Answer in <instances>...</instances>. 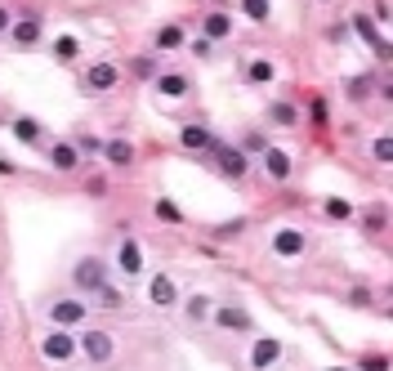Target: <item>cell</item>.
Instances as JSON below:
<instances>
[{"label": "cell", "instance_id": "cell-25", "mask_svg": "<svg viewBox=\"0 0 393 371\" xmlns=\"http://www.w3.org/2000/svg\"><path fill=\"white\" fill-rule=\"evenodd\" d=\"M242 9H246V19H255V23H264L268 14H272V9H268V0H242Z\"/></svg>", "mask_w": 393, "mask_h": 371}, {"label": "cell", "instance_id": "cell-29", "mask_svg": "<svg viewBox=\"0 0 393 371\" xmlns=\"http://www.w3.org/2000/svg\"><path fill=\"white\" fill-rule=\"evenodd\" d=\"M264 148H268V139H264L260 130H250L246 139H242V153H246V157H250V153H264Z\"/></svg>", "mask_w": 393, "mask_h": 371}, {"label": "cell", "instance_id": "cell-6", "mask_svg": "<svg viewBox=\"0 0 393 371\" xmlns=\"http://www.w3.org/2000/svg\"><path fill=\"white\" fill-rule=\"evenodd\" d=\"M148 300H152L157 309H175V305H179V286H175V278H170V273H152Z\"/></svg>", "mask_w": 393, "mask_h": 371}, {"label": "cell", "instance_id": "cell-1", "mask_svg": "<svg viewBox=\"0 0 393 371\" xmlns=\"http://www.w3.org/2000/svg\"><path fill=\"white\" fill-rule=\"evenodd\" d=\"M85 313H90V305H85L81 295H63V300H54V305H49V322L67 331V327H81Z\"/></svg>", "mask_w": 393, "mask_h": 371}, {"label": "cell", "instance_id": "cell-39", "mask_svg": "<svg viewBox=\"0 0 393 371\" xmlns=\"http://www.w3.org/2000/svg\"><path fill=\"white\" fill-rule=\"evenodd\" d=\"M5 31H9V9L0 5V36H5Z\"/></svg>", "mask_w": 393, "mask_h": 371}, {"label": "cell", "instance_id": "cell-4", "mask_svg": "<svg viewBox=\"0 0 393 371\" xmlns=\"http://www.w3.org/2000/svg\"><path fill=\"white\" fill-rule=\"evenodd\" d=\"M210 153H215V166L224 171L228 179H242L250 171V157L242 153V148H228V143H210Z\"/></svg>", "mask_w": 393, "mask_h": 371}, {"label": "cell", "instance_id": "cell-38", "mask_svg": "<svg viewBox=\"0 0 393 371\" xmlns=\"http://www.w3.org/2000/svg\"><path fill=\"white\" fill-rule=\"evenodd\" d=\"M0 175H19V166H14V161H5V157H0Z\"/></svg>", "mask_w": 393, "mask_h": 371}, {"label": "cell", "instance_id": "cell-30", "mask_svg": "<svg viewBox=\"0 0 393 371\" xmlns=\"http://www.w3.org/2000/svg\"><path fill=\"white\" fill-rule=\"evenodd\" d=\"M371 86H375L371 76H353V81H349V98H367V94H371Z\"/></svg>", "mask_w": 393, "mask_h": 371}, {"label": "cell", "instance_id": "cell-28", "mask_svg": "<svg viewBox=\"0 0 393 371\" xmlns=\"http://www.w3.org/2000/svg\"><path fill=\"white\" fill-rule=\"evenodd\" d=\"M357 371H389V358H384V353H362Z\"/></svg>", "mask_w": 393, "mask_h": 371}, {"label": "cell", "instance_id": "cell-36", "mask_svg": "<svg viewBox=\"0 0 393 371\" xmlns=\"http://www.w3.org/2000/svg\"><path fill=\"white\" fill-rule=\"evenodd\" d=\"M362 224H367L371 233H380V228H384V210H371V215H362Z\"/></svg>", "mask_w": 393, "mask_h": 371}, {"label": "cell", "instance_id": "cell-11", "mask_svg": "<svg viewBox=\"0 0 393 371\" xmlns=\"http://www.w3.org/2000/svg\"><path fill=\"white\" fill-rule=\"evenodd\" d=\"M264 171L277 179V183H286L290 179V171H295V161H290V153H282V148H264Z\"/></svg>", "mask_w": 393, "mask_h": 371}, {"label": "cell", "instance_id": "cell-33", "mask_svg": "<svg viewBox=\"0 0 393 371\" xmlns=\"http://www.w3.org/2000/svg\"><path fill=\"white\" fill-rule=\"evenodd\" d=\"M134 76H157V59H134Z\"/></svg>", "mask_w": 393, "mask_h": 371}, {"label": "cell", "instance_id": "cell-24", "mask_svg": "<svg viewBox=\"0 0 393 371\" xmlns=\"http://www.w3.org/2000/svg\"><path fill=\"white\" fill-rule=\"evenodd\" d=\"M81 54V45H76V36H58L54 41V59H63V63H72Z\"/></svg>", "mask_w": 393, "mask_h": 371}, {"label": "cell", "instance_id": "cell-3", "mask_svg": "<svg viewBox=\"0 0 393 371\" xmlns=\"http://www.w3.org/2000/svg\"><path fill=\"white\" fill-rule=\"evenodd\" d=\"M72 282H76V291L85 295V291H98V286L108 282V264L98 260V255H85L76 268H72Z\"/></svg>", "mask_w": 393, "mask_h": 371}, {"label": "cell", "instance_id": "cell-31", "mask_svg": "<svg viewBox=\"0 0 393 371\" xmlns=\"http://www.w3.org/2000/svg\"><path fill=\"white\" fill-rule=\"evenodd\" d=\"M210 313V300L206 295H193V300H188V317H206Z\"/></svg>", "mask_w": 393, "mask_h": 371}, {"label": "cell", "instance_id": "cell-8", "mask_svg": "<svg viewBox=\"0 0 393 371\" xmlns=\"http://www.w3.org/2000/svg\"><path fill=\"white\" fill-rule=\"evenodd\" d=\"M277 358H282V340H272V335H260V340L250 345V367L255 371H268Z\"/></svg>", "mask_w": 393, "mask_h": 371}, {"label": "cell", "instance_id": "cell-26", "mask_svg": "<svg viewBox=\"0 0 393 371\" xmlns=\"http://www.w3.org/2000/svg\"><path fill=\"white\" fill-rule=\"evenodd\" d=\"M268 116H272L277 126H295V108H290V103H272V108H268Z\"/></svg>", "mask_w": 393, "mask_h": 371}, {"label": "cell", "instance_id": "cell-18", "mask_svg": "<svg viewBox=\"0 0 393 371\" xmlns=\"http://www.w3.org/2000/svg\"><path fill=\"white\" fill-rule=\"evenodd\" d=\"M103 157H108L112 166H130V161H134V148H130L126 139H108V143H103Z\"/></svg>", "mask_w": 393, "mask_h": 371}, {"label": "cell", "instance_id": "cell-37", "mask_svg": "<svg viewBox=\"0 0 393 371\" xmlns=\"http://www.w3.org/2000/svg\"><path fill=\"white\" fill-rule=\"evenodd\" d=\"M193 54H197V59H206V54H210V41H206V36L193 41Z\"/></svg>", "mask_w": 393, "mask_h": 371}, {"label": "cell", "instance_id": "cell-19", "mask_svg": "<svg viewBox=\"0 0 393 371\" xmlns=\"http://www.w3.org/2000/svg\"><path fill=\"white\" fill-rule=\"evenodd\" d=\"M246 81H250V86H268V81H272V63L268 59H250L246 63Z\"/></svg>", "mask_w": 393, "mask_h": 371}, {"label": "cell", "instance_id": "cell-34", "mask_svg": "<svg viewBox=\"0 0 393 371\" xmlns=\"http://www.w3.org/2000/svg\"><path fill=\"white\" fill-rule=\"evenodd\" d=\"M371 153H375V161H384V166H389V157H393V143H389V139H375V148H371Z\"/></svg>", "mask_w": 393, "mask_h": 371}, {"label": "cell", "instance_id": "cell-12", "mask_svg": "<svg viewBox=\"0 0 393 371\" xmlns=\"http://www.w3.org/2000/svg\"><path fill=\"white\" fill-rule=\"evenodd\" d=\"M116 264H121L126 278H139V273H143V250H139V242H134V238L121 242V250H116Z\"/></svg>", "mask_w": 393, "mask_h": 371}, {"label": "cell", "instance_id": "cell-17", "mask_svg": "<svg viewBox=\"0 0 393 371\" xmlns=\"http://www.w3.org/2000/svg\"><path fill=\"white\" fill-rule=\"evenodd\" d=\"M179 139H183V148H193V153H201V148H210V143H215L206 126H183Z\"/></svg>", "mask_w": 393, "mask_h": 371}, {"label": "cell", "instance_id": "cell-20", "mask_svg": "<svg viewBox=\"0 0 393 371\" xmlns=\"http://www.w3.org/2000/svg\"><path fill=\"white\" fill-rule=\"evenodd\" d=\"M157 90H161L165 98H183V94H188V81H183L179 72H170V76H157Z\"/></svg>", "mask_w": 393, "mask_h": 371}, {"label": "cell", "instance_id": "cell-32", "mask_svg": "<svg viewBox=\"0 0 393 371\" xmlns=\"http://www.w3.org/2000/svg\"><path fill=\"white\" fill-rule=\"evenodd\" d=\"M157 215L165 219V224H179V219H183V215H179V206H175V201H157Z\"/></svg>", "mask_w": 393, "mask_h": 371}, {"label": "cell", "instance_id": "cell-21", "mask_svg": "<svg viewBox=\"0 0 393 371\" xmlns=\"http://www.w3.org/2000/svg\"><path fill=\"white\" fill-rule=\"evenodd\" d=\"M9 130L19 134L23 143H41V121H31V116H19V121H14Z\"/></svg>", "mask_w": 393, "mask_h": 371}, {"label": "cell", "instance_id": "cell-9", "mask_svg": "<svg viewBox=\"0 0 393 371\" xmlns=\"http://www.w3.org/2000/svg\"><path fill=\"white\" fill-rule=\"evenodd\" d=\"M304 246H309V238H304L300 228H277V238H272V250H277L282 260H295V255H304Z\"/></svg>", "mask_w": 393, "mask_h": 371}, {"label": "cell", "instance_id": "cell-27", "mask_svg": "<svg viewBox=\"0 0 393 371\" xmlns=\"http://www.w3.org/2000/svg\"><path fill=\"white\" fill-rule=\"evenodd\" d=\"M322 210H327V219H349V215H353L344 197H331V201H327V206H322Z\"/></svg>", "mask_w": 393, "mask_h": 371}, {"label": "cell", "instance_id": "cell-5", "mask_svg": "<svg viewBox=\"0 0 393 371\" xmlns=\"http://www.w3.org/2000/svg\"><path fill=\"white\" fill-rule=\"evenodd\" d=\"M72 353H76V335L63 331V327H54V331L41 340V358H49V362H67Z\"/></svg>", "mask_w": 393, "mask_h": 371}, {"label": "cell", "instance_id": "cell-15", "mask_svg": "<svg viewBox=\"0 0 393 371\" xmlns=\"http://www.w3.org/2000/svg\"><path fill=\"white\" fill-rule=\"evenodd\" d=\"M201 27H206V41H228V36H233V19H228L224 9L206 14V19H201Z\"/></svg>", "mask_w": 393, "mask_h": 371}, {"label": "cell", "instance_id": "cell-16", "mask_svg": "<svg viewBox=\"0 0 393 371\" xmlns=\"http://www.w3.org/2000/svg\"><path fill=\"white\" fill-rule=\"evenodd\" d=\"M49 166L67 175V171H76V166H81V153H76L72 143H54V148H49Z\"/></svg>", "mask_w": 393, "mask_h": 371}, {"label": "cell", "instance_id": "cell-23", "mask_svg": "<svg viewBox=\"0 0 393 371\" xmlns=\"http://www.w3.org/2000/svg\"><path fill=\"white\" fill-rule=\"evenodd\" d=\"M94 295H98V305H103V309H121V305H126V295H121V291H116V286H108V282H103V286H98V291H94Z\"/></svg>", "mask_w": 393, "mask_h": 371}, {"label": "cell", "instance_id": "cell-13", "mask_svg": "<svg viewBox=\"0 0 393 371\" xmlns=\"http://www.w3.org/2000/svg\"><path fill=\"white\" fill-rule=\"evenodd\" d=\"M353 31H357V36H362V41H367L380 59H389V41L380 36V31H375V23L367 19V14H353Z\"/></svg>", "mask_w": 393, "mask_h": 371}, {"label": "cell", "instance_id": "cell-10", "mask_svg": "<svg viewBox=\"0 0 393 371\" xmlns=\"http://www.w3.org/2000/svg\"><path fill=\"white\" fill-rule=\"evenodd\" d=\"M9 41L14 45H36L41 41V14H23L19 23H9Z\"/></svg>", "mask_w": 393, "mask_h": 371}, {"label": "cell", "instance_id": "cell-7", "mask_svg": "<svg viewBox=\"0 0 393 371\" xmlns=\"http://www.w3.org/2000/svg\"><path fill=\"white\" fill-rule=\"evenodd\" d=\"M116 81H121L116 63H94L85 72V94H108V90H116Z\"/></svg>", "mask_w": 393, "mask_h": 371}, {"label": "cell", "instance_id": "cell-14", "mask_svg": "<svg viewBox=\"0 0 393 371\" xmlns=\"http://www.w3.org/2000/svg\"><path fill=\"white\" fill-rule=\"evenodd\" d=\"M215 322L228 327V331H250V313L237 309V305H219V309H215Z\"/></svg>", "mask_w": 393, "mask_h": 371}, {"label": "cell", "instance_id": "cell-22", "mask_svg": "<svg viewBox=\"0 0 393 371\" xmlns=\"http://www.w3.org/2000/svg\"><path fill=\"white\" fill-rule=\"evenodd\" d=\"M179 45H183V27L179 23H170V27L157 31V49H179Z\"/></svg>", "mask_w": 393, "mask_h": 371}, {"label": "cell", "instance_id": "cell-35", "mask_svg": "<svg viewBox=\"0 0 393 371\" xmlns=\"http://www.w3.org/2000/svg\"><path fill=\"white\" fill-rule=\"evenodd\" d=\"M246 224H242V219H233V224H219L215 228V238H237V233H242Z\"/></svg>", "mask_w": 393, "mask_h": 371}, {"label": "cell", "instance_id": "cell-2", "mask_svg": "<svg viewBox=\"0 0 393 371\" xmlns=\"http://www.w3.org/2000/svg\"><path fill=\"white\" fill-rule=\"evenodd\" d=\"M76 349H85V358L90 362H112L116 358V340H112V331H85L81 340H76Z\"/></svg>", "mask_w": 393, "mask_h": 371}, {"label": "cell", "instance_id": "cell-40", "mask_svg": "<svg viewBox=\"0 0 393 371\" xmlns=\"http://www.w3.org/2000/svg\"><path fill=\"white\" fill-rule=\"evenodd\" d=\"M331 371H353V367H331Z\"/></svg>", "mask_w": 393, "mask_h": 371}]
</instances>
